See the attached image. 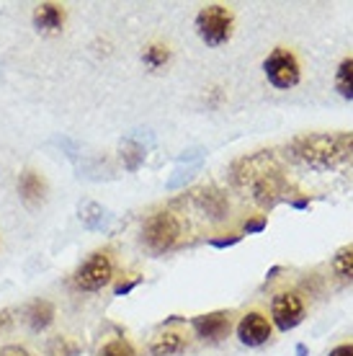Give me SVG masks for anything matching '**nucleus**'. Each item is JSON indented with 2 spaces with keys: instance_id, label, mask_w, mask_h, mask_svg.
<instances>
[{
  "instance_id": "4",
  "label": "nucleus",
  "mask_w": 353,
  "mask_h": 356,
  "mask_svg": "<svg viewBox=\"0 0 353 356\" xmlns=\"http://www.w3.org/2000/svg\"><path fill=\"white\" fill-rule=\"evenodd\" d=\"M181 238V222L173 212H155L150 214L145 225H142V243L152 250V253H165L178 243Z\"/></svg>"
},
{
  "instance_id": "24",
  "label": "nucleus",
  "mask_w": 353,
  "mask_h": 356,
  "mask_svg": "<svg viewBox=\"0 0 353 356\" xmlns=\"http://www.w3.org/2000/svg\"><path fill=\"white\" fill-rule=\"evenodd\" d=\"M10 325V310H0V328Z\"/></svg>"
},
{
  "instance_id": "14",
  "label": "nucleus",
  "mask_w": 353,
  "mask_h": 356,
  "mask_svg": "<svg viewBox=\"0 0 353 356\" xmlns=\"http://www.w3.org/2000/svg\"><path fill=\"white\" fill-rule=\"evenodd\" d=\"M186 348V339L176 330H168L150 343V354L152 356H178Z\"/></svg>"
},
{
  "instance_id": "20",
  "label": "nucleus",
  "mask_w": 353,
  "mask_h": 356,
  "mask_svg": "<svg viewBox=\"0 0 353 356\" xmlns=\"http://www.w3.org/2000/svg\"><path fill=\"white\" fill-rule=\"evenodd\" d=\"M0 356H28V351L21 346H6L3 351H0Z\"/></svg>"
},
{
  "instance_id": "15",
  "label": "nucleus",
  "mask_w": 353,
  "mask_h": 356,
  "mask_svg": "<svg viewBox=\"0 0 353 356\" xmlns=\"http://www.w3.org/2000/svg\"><path fill=\"white\" fill-rule=\"evenodd\" d=\"M142 63H145V67H150V70H163V67L170 63V47L160 44V42L145 47V52H142Z\"/></svg>"
},
{
  "instance_id": "25",
  "label": "nucleus",
  "mask_w": 353,
  "mask_h": 356,
  "mask_svg": "<svg viewBox=\"0 0 353 356\" xmlns=\"http://www.w3.org/2000/svg\"><path fill=\"white\" fill-rule=\"evenodd\" d=\"M351 155H353V140H351Z\"/></svg>"
},
{
  "instance_id": "10",
  "label": "nucleus",
  "mask_w": 353,
  "mask_h": 356,
  "mask_svg": "<svg viewBox=\"0 0 353 356\" xmlns=\"http://www.w3.org/2000/svg\"><path fill=\"white\" fill-rule=\"evenodd\" d=\"M194 202H196V207H199V212H204V217L217 220V222L230 214V202H227V196L222 194L220 188H212V186L196 188Z\"/></svg>"
},
{
  "instance_id": "5",
  "label": "nucleus",
  "mask_w": 353,
  "mask_h": 356,
  "mask_svg": "<svg viewBox=\"0 0 353 356\" xmlns=\"http://www.w3.org/2000/svg\"><path fill=\"white\" fill-rule=\"evenodd\" d=\"M111 279H114V261L106 250H96L75 268L72 284L80 292H101L106 284H111Z\"/></svg>"
},
{
  "instance_id": "2",
  "label": "nucleus",
  "mask_w": 353,
  "mask_h": 356,
  "mask_svg": "<svg viewBox=\"0 0 353 356\" xmlns=\"http://www.w3.org/2000/svg\"><path fill=\"white\" fill-rule=\"evenodd\" d=\"M292 155L302 165H307L312 170H330L340 163L343 147H340L338 137H330V134H307V137L294 140Z\"/></svg>"
},
{
  "instance_id": "23",
  "label": "nucleus",
  "mask_w": 353,
  "mask_h": 356,
  "mask_svg": "<svg viewBox=\"0 0 353 356\" xmlns=\"http://www.w3.org/2000/svg\"><path fill=\"white\" fill-rule=\"evenodd\" d=\"M132 286H137V279H132V282H126V284H119L116 286V294H126Z\"/></svg>"
},
{
  "instance_id": "8",
  "label": "nucleus",
  "mask_w": 353,
  "mask_h": 356,
  "mask_svg": "<svg viewBox=\"0 0 353 356\" xmlns=\"http://www.w3.org/2000/svg\"><path fill=\"white\" fill-rule=\"evenodd\" d=\"M191 328L202 341L209 343H220L222 339H227L232 330L230 312H206V315H196L191 318Z\"/></svg>"
},
{
  "instance_id": "21",
  "label": "nucleus",
  "mask_w": 353,
  "mask_h": 356,
  "mask_svg": "<svg viewBox=\"0 0 353 356\" xmlns=\"http://www.w3.org/2000/svg\"><path fill=\"white\" fill-rule=\"evenodd\" d=\"M265 227V220L261 217V220H253V222H247L245 225V232H258V230H263Z\"/></svg>"
},
{
  "instance_id": "13",
  "label": "nucleus",
  "mask_w": 353,
  "mask_h": 356,
  "mask_svg": "<svg viewBox=\"0 0 353 356\" xmlns=\"http://www.w3.org/2000/svg\"><path fill=\"white\" fill-rule=\"evenodd\" d=\"M54 321V305L49 300H34V302L26 307V323L28 328L36 330V333H42L52 325Z\"/></svg>"
},
{
  "instance_id": "3",
  "label": "nucleus",
  "mask_w": 353,
  "mask_h": 356,
  "mask_svg": "<svg viewBox=\"0 0 353 356\" xmlns=\"http://www.w3.org/2000/svg\"><path fill=\"white\" fill-rule=\"evenodd\" d=\"M196 34L206 47L227 44L235 34V13L222 3H209L196 13Z\"/></svg>"
},
{
  "instance_id": "12",
  "label": "nucleus",
  "mask_w": 353,
  "mask_h": 356,
  "mask_svg": "<svg viewBox=\"0 0 353 356\" xmlns=\"http://www.w3.org/2000/svg\"><path fill=\"white\" fill-rule=\"evenodd\" d=\"M18 194H21V199H24L26 204H39V202H44V196H47L44 176H42L39 170L26 168L21 176H18Z\"/></svg>"
},
{
  "instance_id": "19",
  "label": "nucleus",
  "mask_w": 353,
  "mask_h": 356,
  "mask_svg": "<svg viewBox=\"0 0 353 356\" xmlns=\"http://www.w3.org/2000/svg\"><path fill=\"white\" fill-rule=\"evenodd\" d=\"M327 356H353V343H340V346H336Z\"/></svg>"
},
{
  "instance_id": "1",
  "label": "nucleus",
  "mask_w": 353,
  "mask_h": 356,
  "mask_svg": "<svg viewBox=\"0 0 353 356\" xmlns=\"http://www.w3.org/2000/svg\"><path fill=\"white\" fill-rule=\"evenodd\" d=\"M232 181L261 207H274L284 194V176L271 152H256L240 158L232 168Z\"/></svg>"
},
{
  "instance_id": "11",
  "label": "nucleus",
  "mask_w": 353,
  "mask_h": 356,
  "mask_svg": "<svg viewBox=\"0 0 353 356\" xmlns=\"http://www.w3.org/2000/svg\"><path fill=\"white\" fill-rule=\"evenodd\" d=\"M34 29L42 31V34H57L65 26V8L57 6V3H39L34 8Z\"/></svg>"
},
{
  "instance_id": "7",
  "label": "nucleus",
  "mask_w": 353,
  "mask_h": 356,
  "mask_svg": "<svg viewBox=\"0 0 353 356\" xmlns=\"http://www.w3.org/2000/svg\"><path fill=\"white\" fill-rule=\"evenodd\" d=\"M271 318L274 325L284 333H289L304 321V302L299 300V294L294 292H279L271 300Z\"/></svg>"
},
{
  "instance_id": "16",
  "label": "nucleus",
  "mask_w": 353,
  "mask_h": 356,
  "mask_svg": "<svg viewBox=\"0 0 353 356\" xmlns=\"http://www.w3.org/2000/svg\"><path fill=\"white\" fill-rule=\"evenodd\" d=\"M336 90L343 98L353 101V57H345L336 70Z\"/></svg>"
},
{
  "instance_id": "22",
  "label": "nucleus",
  "mask_w": 353,
  "mask_h": 356,
  "mask_svg": "<svg viewBox=\"0 0 353 356\" xmlns=\"http://www.w3.org/2000/svg\"><path fill=\"white\" fill-rule=\"evenodd\" d=\"M238 241H240V235H232L230 241H212V245H217V248H224V245H235Z\"/></svg>"
},
{
  "instance_id": "18",
  "label": "nucleus",
  "mask_w": 353,
  "mask_h": 356,
  "mask_svg": "<svg viewBox=\"0 0 353 356\" xmlns=\"http://www.w3.org/2000/svg\"><path fill=\"white\" fill-rule=\"evenodd\" d=\"M98 356H137V351H134V346L129 343V341L114 339V341H108V343L101 346Z\"/></svg>"
},
{
  "instance_id": "9",
  "label": "nucleus",
  "mask_w": 353,
  "mask_h": 356,
  "mask_svg": "<svg viewBox=\"0 0 353 356\" xmlns=\"http://www.w3.org/2000/svg\"><path fill=\"white\" fill-rule=\"evenodd\" d=\"M238 339L250 348H258L271 341V323L263 312H247L238 323Z\"/></svg>"
},
{
  "instance_id": "17",
  "label": "nucleus",
  "mask_w": 353,
  "mask_h": 356,
  "mask_svg": "<svg viewBox=\"0 0 353 356\" xmlns=\"http://www.w3.org/2000/svg\"><path fill=\"white\" fill-rule=\"evenodd\" d=\"M333 271L340 279L353 282V245H345V248L338 250L336 259H333Z\"/></svg>"
},
{
  "instance_id": "6",
  "label": "nucleus",
  "mask_w": 353,
  "mask_h": 356,
  "mask_svg": "<svg viewBox=\"0 0 353 356\" xmlns=\"http://www.w3.org/2000/svg\"><path fill=\"white\" fill-rule=\"evenodd\" d=\"M263 72H265V81L279 90H289L294 86H299L302 81V67L297 54L284 49V47H276L274 52L265 57Z\"/></svg>"
}]
</instances>
